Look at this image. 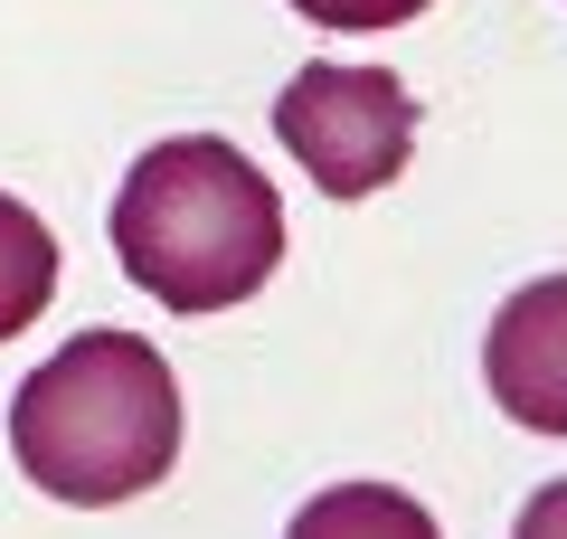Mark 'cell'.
Masks as SVG:
<instances>
[{
	"label": "cell",
	"instance_id": "6da1fadb",
	"mask_svg": "<svg viewBox=\"0 0 567 539\" xmlns=\"http://www.w3.org/2000/svg\"><path fill=\"white\" fill-rule=\"evenodd\" d=\"M114 256L171 313H227L284 265V200L237 142L171 133L114 190Z\"/></svg>",
	"mask_w": 567,
	"mask_h": 539
},
{
	"label": "cell",
	"instance_id": "7a4b0ae2",
	"mask_svg": "<svg viewBox=\"0 0 567 539\" xmlns=\"http://www.w3.org/2000/svg\"><path fill=\"white\" fill-rule=\"evenodd\" d=\"M10 455L48 501H133L181 464V388L142 332H76L10 398Z\"/></svg>",
	"mask_w": 567,
	"mask_h": 539
},
{
	"label": "cell",
	"instance_id": "3957f363",
	"mask_svg": "<svg viewBox=\"0 0 567 539\" xmlns=\"http://www.w3.org/2000/svg\"><path fill=\"white\" fill-rule=\"evenodd\" d=\"M275 133L312 171L322 200H369V190H388L406 171L416 95L398 77H379V67H303L275 95Z\"/></svg>",
	"mask_w": 567,
	"mask_h": 539
},
{
	"label": "cell",
	"instance_id": "277c9868",
	"mask_svg": "<svg viewBox=\"0 0 567 539\" xmlns=\"http://www.w3.org/2000/svg\"><path fill=\"white\" fill-rule=\"evenodd\" d=\"M483 379L502 398V417L539 426V436H567V275H539L492 313L483 340Z\"/></svg>",
	"mask_w": 567,
	"mask_h": 539
},
{
	"label": "cell",
	"instance_id": "5b68a950",
	"mask_svg": "<svg viewBox=\"0 0 567 539\" xmlns=\"http://www.w3.org/2000/svg\"><path fill=\"white\" fill-rule=\"evenodd\" d=\"M284 539H445L435 511L416 492H388V482H341V492L303 501Z\"/></svg>",
	"mask_w": 567,
	"mask_h": 539
},
{
	"label": "cell",
	"instance_id": "8992f818",
	"mask_svg": "<svg viewBox=\"0 0 567 539\" xmlns=\"http://www.w3.org/2000/svg\"><path fill=\"white\" fill-rule=\"evenodd\" d=\"M48 294H58V237H48L39 209L0 190V340H20L48 313Z\"/></svg>",
	"mask_w": 567,
	"mask_h": 539
},
{
	"label": "cell",
	"instance_id": "52a82bcc",
	"mask_svg": "<svg viewBox=\"0 0 567 539\" xmlns=\"http://www.w3.org/2000/svg\"><path fill=\"white\" fill-rule=\"evenodd\" d=\"M303 20H322V29H398V20H416V10H435V0H293Z\"/></svg>",
	"mask_w": 567,
	"mask_h": 539
},
{
	"label": "cell",
	"instance_id": "ba28073f",
	"mask_svg": "<svg viewBox=\"0 0 567 539\" xmlns=\"http://www.w3.org/2000/svg\"><path fill=\"white\" fill-rule=\"evenodd\" d=\"M511 539H567V482L529 492V501H520V520H511Z\"/></svg>",
	"mask_w": 567,
	"mask_h": 539
}]
</instances>
